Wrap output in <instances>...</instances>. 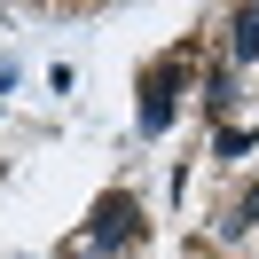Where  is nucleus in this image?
Segmentation results:
<instances>
[{"label":"nucleus","mask_w":259,"mask_h":259,"mask_svg":"<svg viewBox=\"0 0 259 259\" xmlns=\"http://www.w3.org/2000/svg\"><path fill=\"white\" fill-rule=\"evenodd\" d=\"M181 71H189V48H173L165 63L142 71V134H165L181 118Z\"/></svg>","instance_id":"obj_1"},{"label":"nucleus","mask_w":259,"mask_h":259,"mask_svg":"<svg viewBox=\"0 0 259 259\" xmlns=\"http://www.w3.org/2000/svg\"><path fill=\"white\" fill-rule=\"evenodd\" d=\"M87 243H95V251H118V243H142V204L110 189V196L95 204V220H87Z\"/></svg>","instance_id":"obj_2"},{"label":"nucleus","mask_w":259,"mask_h":259,"mask_svg":"<svg viewBox=\"0 0 259 259\" xmlns=\"http://www.w3.org/2000/svg\"><path fill=\"white\" fill-rule=\"evenodd\" d=\"M228 55H236V63L259 55V8H236V16H228Z\"/></svg>","instance_id":"obj_3"},{"label":"nucleus","mask_w":259,"mask_h":259,"mask_svg":"<svg viewBox=\"0 0 259 259\" xmlns=\"http://www.w3.org/2000/svg\"><path fill=\"white\" fill-rule=\"evenodd\" d=\"M212 149L236 165V157H251V134H243V126H220V142H212Z\"/></svg>","instance_id":"obj_4"},{"label":"nucleus","mask_w":259,"mask_h":259,"mask_svg":"<svg viewBox=\"0 0 259 259\" xmlns=\"http://www.w3.org/2000/svg\"><path fill=\"white\" fill-rule=\"evenodd\" d=\"M251 220H259V189H251V196H236V204H228V220H220V228H228V236H236V228H251Z\"/></svg>","instance_id":"obj_5"}]
</instances>
